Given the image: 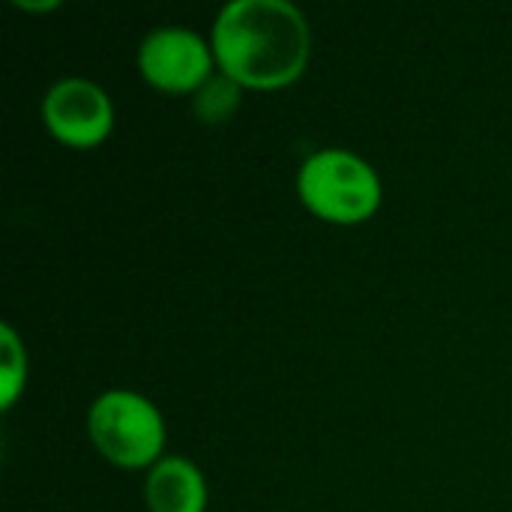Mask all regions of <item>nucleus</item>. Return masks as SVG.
Segmentation results:
<instances>
[{"label":"nucleus","instance_id":"obj_1","mask_svg":"<svg viewBox=\"0 0 512 512\" xmlns=\"http://www.w3.org/2000/svg\"><path fill=\"white\" fill-rule=\"evenodd\" d=\"M213 54L237 84L282 87L309 60V24L288 0H231L216 15Z\"/></svg>","mask_w":512,"mask_h":512},{"label":"nucleus","instance_id":"obj_2","mask_svg":"<svg viewBox=\"0 0 512 512\" xmlns=\"http://www.w3.org/2000/svg\"><path fill=\"white\" fill-rule=\"evenodd\" d=\"M300 198L327 222H360L381 204L378 174L348 150H321L300 168Z\"/></svg>","mask_w":512,"mask_h":512},{"label":"nucleus","instance_id":"obj_3","mask_svg":"<svg viewBox=\"0 0 512 512\" xmlns=\"http://www.w3.org/2000/svg\"><path fill=\"white\" fill-rule=\"evenodd\" d=\"M87 429L99 453L120 468L150 465L165 444L159 411L138 393L111 390L90 408Z\"/></svg>","mask_w":512,"mask_h":512},{"label":"nucleus","instance_id":"obj_4","mask_svg":"<svg viewBox=\"0 0 512 512\" xmlns=\"http://www.w3.org/2000/svg\"><path fill=\"white\" fill-rule=\"evenodd\" d=\"M213 45L186 27H156L138 48L141 75L168 93L198 90L213 75Z\"/></svg>","mask_w":512,"mask_h":512},{"label":"nucleus","instance_id":"obj_5","mask_svg":"<svg viewBox=\"0 0 512 512\" xmlns=\"http://www.w3.org/2000/svg\"><path fill=\"white\" fill-rule=\"evenodd\" d=\"M45 126L69 147H93L111 132V102L87 78H63L42 99Z\"/></svg>","mask_w":512,"mask_h":512},{"label":"nucleus","instance_id":"obj_6","mask_svg":"<svg viewBox=\"0 0 512 512\" xmlns=\"http://www.w3.org/2000/svg\"><path fill=\"white\" fill-rule=\"evenodd\" d=\"M144 498L150 512H204L207 489L201 471L192 462L180 456H165L153 465Z\"/></svg>","mask_w":512,"mask_h":512},{"label":"nucleus","instance_id":"obj_7","mask_svg":"<svg viewBox=\"0 0 512 512\" xmlns=\"http://www.w3.org/2000/svg\"><path fill=\"white\" fill-rule=\"evenodd\" d=\"M237 105H240V84L225 72L210 75L195 90V99H192V108L204 123H225L237 111Z\"/></svg>","mask_w":512,"mask_h":512},{"label":"nucleus","instance_id":"obj_8","mask_svg":"<svg viewBox=\"0 0 512 512\" xmlns=\"http://www.w3.org/2000/svg\"><path fill=\"white\" fill-rule=\"evenodd\" d=\"M0 342H3V378H0V402L9 408L24 384V348L12 327H0Z\"/></svg>","mask_w":512,"mask_h":512},{"label":"nucleus","instance_id":"obj_9","mask_svg":"<svg viewBox=\"0 0 512 512\" xmlns=\"http://www.w3.org/2000/svg\"><path fill=\"white\" fill-rule=\"evenodd\" d=\"M18 6H24V9H54L57 3H27V0H18Z\"/></svg>","mask_w":512,"mask_h":512}]
</instances>
